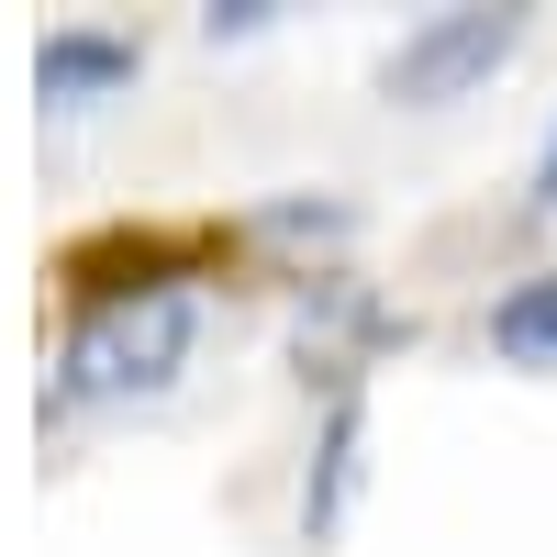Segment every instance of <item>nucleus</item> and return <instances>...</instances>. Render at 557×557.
Returning a JSON list of instances; mask_svg holds the SVG:
<instances>
[{
    "instance_id": "nucleus-5",
    "label": "nucleus",
    "mask_w": 557,
    "mask_h": 557,
    "mask_svg": "<svg viewBox=\"0 0 557 557\" xmlns=\"http://www.w3.org/2000/svg\"><path fill=\"white\" fill-rule=\"evenodd\" d=\"M546 178H557V134H546Z\"/></svg>"
},
{
    "instance_id": "nucleus-1",
    "label": "nucleus",
    "mask_w": 557,
    "mask_h": 557,
    "mask_svg": "<svg viewBox=\"0 0 557 557\" xmlns=\"http://www.w3.org/2000/svg\"><path fill=\"white\" fill-rule=\"evenodd\" d=\"M513 12H435L424 34H401L391 57V101H457L469 78H491L502 57H513Z\"/></svg>"
},
{
    "instance_id": "nucleus-3",
    "label": "nucleus",
    "mask_w": 557,
    "mask_h": 557,
    "mask_svg": "<svg viewBox=\"0 0 557 557\" xmlns=\"http://www.w3.org/2000/svg\"><path fill=\"white\" fill-rule=\"evenodd\" d=\"M34 78H45V101H89V89L134 78V45H112V34H45Z\"/></svg>"
},
{
    "instance_id": "nucleus-2",
    "label": "nucleus",
    "mask_w": 557,
    "mask_h": 557,
    "mask_svg": "<svg viewBox=\"0 0 557 557\" xmlns=\"http://www.w3.org/2000/svg\"><path fill=\"white\" fill-rule=\"evenodd\" d=\"M178 346H190V301H146V323H134V312L89 323L78 357H67V380L78 391H134V380H168Z\"/></svg>"
},
{
    "instance_id": "nucleus-4",
    "label": "nucleus",
    "mask_w": 557,
    "mask_h": 557,
    "mask_svg": "<svg viewBox=\"0 0 557 557\" xmlns=\"http://www.w3.org/2000/svg\"><path fill=\"white\" fill-rule=\"evenodd\" d=\"M491 346L513 357V368H557V268L546 278H513L491 312Z\"/></svg>"
}]
</instances>
